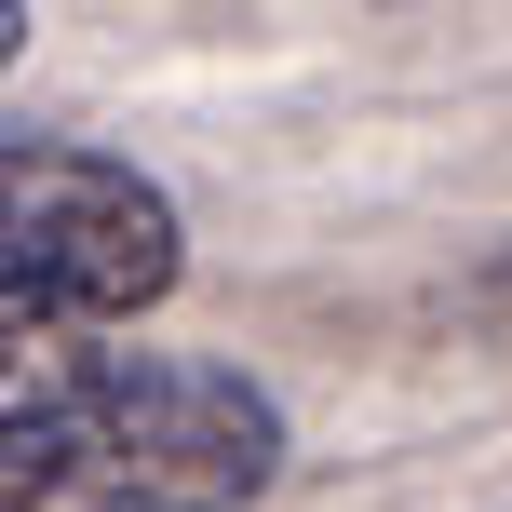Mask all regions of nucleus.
I'll return each mask as SVG.
<instances>
[{"label":"nucleus","instance_id":"7ed1b4c3","mask_svg":"<svg viewBox=\"0 0 512 512\" xmlns=\"http://www.w3.org/2000/svg\"><path fill=\"white\" fill-rule=\"evenodd\" d=\"M14 54H27V0H0V68H14Z\"/></svg>","mask_w":512,"mask_h":512},{"label":"nucleus","instance_id":"f257e3e1","mask_svg":"<svg viewBox=\"0 0 512 512\" xmlns=\"http://www.w3.org/2000/svg\"><path fill=\"white\" fill-rule=\"evenodd\" d=\"M283 472V405L203 351L0 337V512H230Z\"/></svg>","mask_w":512,"mask_h":512},{"label":"nucleus","instance_id":"f03ea898","mask_svg":"<svg viewBox=\"0 0 512 512\" xmlns=\"http://www.w3.org/2000/svg\"><path fill=\"white\" fill-rule=\"evenodd\" d=\"M189 216L149 162L81 135H0V337H122L176 297Z\"/></svg>","mask_w":512,"mask_h":512}]
</instances>
